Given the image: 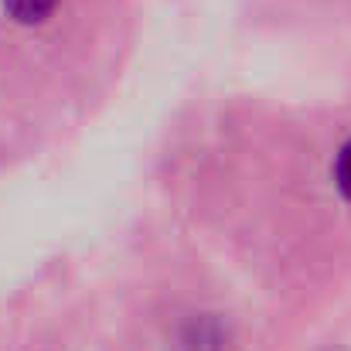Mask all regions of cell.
<instances>
[{"instance_id":"obj_1","label":"cell","mask_w":351,"mask_h":351,"mask_svg":"<svg viewBox=\"0 0 351 351\" xmlns=\"http://www.w3.org/2000/svg\"><path fill=\"white\" fill-rule=\"evenodd\" d=\"M55 3H58V0H3V10H7L10 21L31 27V24L48 21L51 10H55Z\"/></svg>"},{"instance_id":"obj_2","label":"cell","mask_w":351,"mask_h":351,"mask_svg":"<svg viewBox=\"0 0 351 351\" xmlns=\"http://www.w3.org/2000/svg\"><path fill=\"white\" fill-rule=\"evenodd\" d=\"M335 184H338V191L351 202V140L338 150V157H335Z\"/></svg>"}]
</instances>
